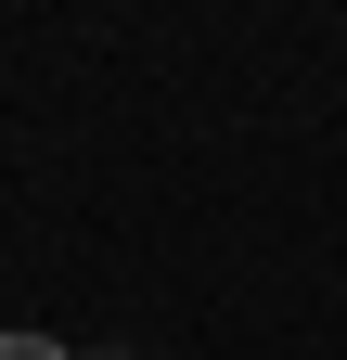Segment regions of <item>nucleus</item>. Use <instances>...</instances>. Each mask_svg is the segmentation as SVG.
Instances as JSON below:
<instances>
[{"mask_svg":"<svg viewBox=\"0 0 347 360\" xmlns=\"http://www.w3.org/2000/svg\"><path fill=\"white\" fill-rule=\"evenodd\" d=\"M0 360H65V347L52 335H0Z\"/></svg>","mask_w":347,"mask_h":360,"instance_id":"1","label":"nucleus"}]
</instances>
